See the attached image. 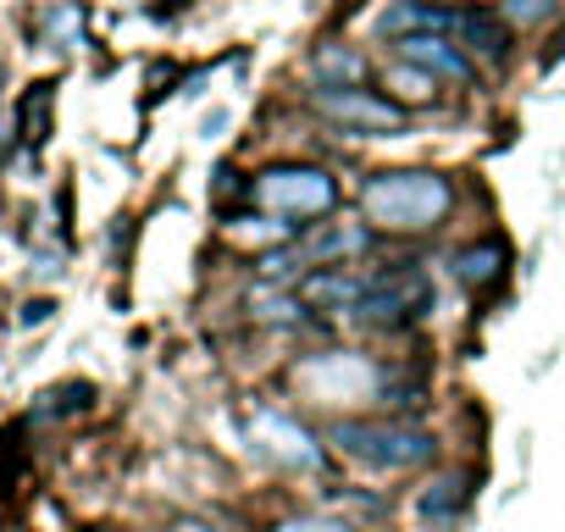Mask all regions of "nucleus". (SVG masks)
Returning a JSON list of instances; mask_svg holds the SVG:
<instances>
[{
	"mask_svg": "<svg viewBox=\"0 0 565 532\" xmlns=\"http://www.w3.org/2000/svg\"><path fill=\"white\" fill-rule=\"evenodd\" d=\"M361 211L383 233H427L455 211V183L427 167H399V172H372L361 183Z\"/></svg>",
	"mask_w": 565,
	"mask_h": 532,
	"instance_id": "obj_1",
	"label": "nucleus"
},
{
	"mask_svg": "<svg viewBox=\"0 0 565 532\" xmlns=\"http://www.w3.org/2000/svg\"><path fill=\"white\" fill-rule=\"evenodd\" d=\"M328 438H333V449H339L344 460H355V466H366V471H383V477H394V471H422V466L438 460V438L422 433V427H411V422L339 416V422L328 427Z\"/></svg>",
	"mask_w": 565,
	"mask_h": 532,
	"instance_id": "obj_2",
	"label": "nucleus"
},
{
	"mask_svg": "<svg viewBox=\"0 0 565 532\" xmlns=\"http://www.w3.org/2000/svg\"><path fill=\"white\" fill-rule=\"evenodd\" d=\"M260 200V211L282 216L289 227H317L333 205H339V183L333 172L322 167H306V161H282V167H266L249 189Z\"/></svg>",
	"mask_w": 565,
	"mask_h": 532,
	"instance_id": "obj_3",
	"label": "nucleus"
},
{
	"mask_svg": "<svg viewBox=\"0 0 565 532\" xmlns=\"http://www.w3.org/2000/svg\"><path fill=\"white\" fill-rule=\"evenodd\" d=\"M433 278L427 273H416V266H394V273H383V278H372L366 284V295H361V306L350 311L361 328H411V322H422L427 311H433Z\"/></svg>",
	"mask_w": 565,
	"mask_h": 532,
	"instance_id": "obj_4",
	"label": "nucleus"
},
{
	"mask_svg": "<svg viewBox=\"0 0 565 532\" xmlns=\"http://www.w3.org/2000/svg\"><path fill=\"white\" fill-rule=\"evenodd\" d=\"M317 111L328 123H339L355 139H383V134H405V106H394L388 95L372 89H317Z\"/></svg>",
	"mask_w": 565,
	"mask_h": 532,
	"instance_id": "obj_5",
	"label": "nucleus"
},
{
	"mask_svg": "<svg viewBox=\"0 0 565 532\" xmlns=\"http://www.w3.org/2000/svg\"><path fill=\"white\" fill-rule=\"evenodd\" d=\"M249 433H255L260 455H271L277 466H289V471H322V444L311 438L306 422L282 416V411H255L249 416Z\"/></svg>",
	"mask_w": 565,
	"mask_h": 532,
	"instance_id": "obj_6",
	"label": "nucleus"
},
{
	"mask_svg": "<svg viewBox=\"0 0 565 532\" xmlns=\"http://www.w3.org/2000/svg\"><path fill=\"white\" fill-rule=\"evenodd\" d=\"M377 29H383L388 40H411V34H438V40H455V45H460L466 12H460V7H444V0H394V7H383Z\"/></svg>",
	"mask_w": 565,
	"mask_h": 532,
	"instance_id": "obj_7",
	"label": "nucleus"
},
{
	"mask_svg": "<svg viewBox=\"0 0 565 532\" xmlns=\"http://www.w3.org/2000/svg\"><path fill=\"white\" fill-rule=\"evenodd\" d=\"M399 62L433 73L438 84H466L471 78V56L455 45V40H438V34H411V40H394Z\"/></svg>",
	"mask_w": 565,
	"mask_h": 532,
	"instance_id": "obj_8",
	"label": "nucleus"
},
{
	"mask_svg": "<svg viewBox=\"0 0 565 532\" xmlns=\"http://www.w3.org/2000/svg\"><path fill=\"white\" fill-rule=\"evenodd\" d=\"M366 273H355V266H317V273L300 284V300L311 306V311H355L361 306V295H366Z\"/></svg>",
	"mask_w": 565,
	"mask_h": 532,
	"instance_id": "obj_9",
	"label": "nucleus"
},
{
	"mask_svg": "<svg viewBox=\"0 0 565 532\" xmlns=\"http://www.w3.org/2000/svg\"><path fill=\"white\" fill-rule=\"evenodd\" d=\"M372 244V233L361 227V222H328L322 233H311L300 249H306V260L311 266H339L344 255H361Z\"/></svg>",
	"mask_w": 565,
	"mask_h": 532,
	"instance_id": "obj_10",
	"label": "nucleus"
},
{
	"mask_svg": "<svg viewBox=\"0 0 565 532\" xmlns=\"http://www.w3.org/2000/svg\"><path fill=\"white\" fill-rule=\"evenodd\" d=\"M460 510H466V482H460V477H438V482H427V488L416 493V521L433 526V532L455 526Z\"/></svg>",
	"mask_w": 565,
	"mask_h": 532,
	"instance_id": "obj_11",
	"label": "nucleus"
},
{
	"mask_svg": "<svg viewBox=\"0 0 565 532\" xmlns=\"http://www.w3.org/2000/svg\"><path fill=\"white\" fill-rule=\"evenodd\" d=\"M311 73H317V89H366V62L344 45H322Z\"/></svg>",
	"mask_w": 565,
	"mask_h": 532,
	"instance_id": "obj_12",
	"label": "nucleus"
},
{
	"mask_svg": "<svg viewBox=\"0 0 565 532\" xmlns=\"http://www.w3.org/2000/svg\"><path fill=\"white\" fill-rule=\"evenodd\" d=\"M499 273H504V244H499V238L466 244V249L455 255V278H460L466 289H488V284H499Z\"/></svg>",
	"mask_w": 565,
	"mask_h": 532,
	"instance_id": "obj_13",
	"label": "nucleus"
},
{
	"mask_svg": "<svg viewBox=\"0 0 565 532\" xmlns=\"http://www.w3.org/2000/svg\"><path fill=\"white\" fill-rule=\"evenodd\" d=\"M383 84L394 89V106H399V100H405V106H422V100H433V95H438V78H433V73H422V67H411V62H394Z\"/></svg>",
	"mask_w": 565,
	"mask_h": 532,
	"instance_id": "obj_14",
	"label": "nucleus"
},
{
	"mask_svg": "<svg viewBox=\"0 0 565 532\" xmlns=\"http://www.w3.org/2000/svg\"><path fill=\"white\" fill-rule=\"evenodd\" d=\"M559 7H565V0H499V18L515 23V29H537V23H548Z\"/></svg>",
	"mask_w": 565,
	"mask_h": 532,
	"instance_id": "obj_15",
	"label": "nucleus"
},
{
	"mask_svg": "<svg viewBox=\"0 0 565 532\" xmlns=\"http://www.w3.org/2000/svg\"><path fill=\"white\" fill-rule=\"evenodd\" d=\"M271 532H355V526L333 521V515H289V521H277Z\"/></svg>",
	"mask_w": 565,
	"mask_h": 532,
	"instance_id": "obj_16",
	"label": "nucleus"
},
{
	"mask_svg": "<svg viewBox=\"0 0 565 532\" xmlns=\"http://www.w3.org/2000/svg\"><path fill=\"white\" fill-rule=\"evenodd\" d=\"M45 106H51V84H40V95L23 106V128H29V139H45L40 128H45Z\"/></svg>",
	"mask_w": 565,
	"mask_h": 532,
	"instance_id": "obj_17",
	"label": "nucleus"
},
{
	"mask_svg": "<svg viewBox=\"0 0 565 532\" xmlns=\"http://www.w3.org/2000/svg\"><path fill=\"white\" fill-rule=\"evenodd\" d=\"M45 317H51V300H34V306L23 311V322H45Z\"/></svg>",
	"mask_w": 565,
	"mask_h": 532,
	"instance_id": "obj_18",
	"label": "nucleus"
}]
</instances>
